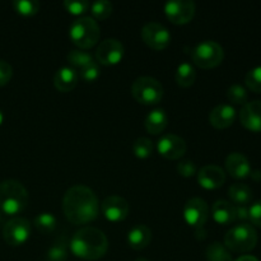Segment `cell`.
Returning <instances> with one entry per match:
<instances>
[{"label":"cell","mask_w":261,"mask_h":261,"mask_svg":"<svg viewBox=\"0 0 261 261\" xmlns=\"http://www.w3.org/2000/svg\"><path fill=\"white\" fill-rule=\"evenodd\" d=\"M3 122H4V114H3V111L0 110V126H2Z\"/></svg>","instance_id":"60d3db41"},{"label":"cell","mask_w":261,"mask_h":261,"mask_svg":"<svg viewBox=\"0 0 261 261\" xmlns=\"http://www.w3.org/2000/svg\"><path fill=\"white\" fill-rule=\"evenodd\" d=\"M242 126L252 133H261V101L247 102L240 111Z\"/></svg>","instance_id":"2e32d148"},{"label":"cell","mask_w":261,"mask_h":261,"mask_svg":"<svg viewBox=\"0 0 261 261\" xmlns=\"http://www.w3.org/2000/svg\"><path fill=\"white\" fill-rule=\"evenodd\" d=\"M66 59H68L69 64H70L69 66L74 68L75 70H79L83 66L96 61V59H94V56L92 54L81 50V48H73V50L69 51L68 55H66Z\"/></svg>","instance_id":"484cf974"},{"label":"cell","mask_w":261,"mask_h":261,"mask_svg":"<svg viewBox=\"0 0 261 261\" xmlns=\"http://www.w3.org/2000/svg\"><path fill=\"white\" fill-rule=\"evenodd\" d=\"M209 217V206L204 199L191 198L184 206V219L189 226L201 229L205 226Z\"/></svg>","instance_id":"30bf717a"},{"label":"cell","mask_w":261,"mask_h":261,"mask_svg":"<svg viewBox=\"0 0 261 261\" xmlns=\"http://www.w3.org/2000/svg\"><path fill=\"white\" fill-rule=\"evenodd\" d=\"M191 58L199 68L212 69L223 61L224 50L216 41L204 40L191 50Z\"/></svg>","instance_id":"8992f818"},{"label":"cell","mask_w":261,"mask_h":261,"mask_svg":"<svg viewBox=\"0 0 261 261\" xmlns=\"http://www.w3.org/2000/svg\"><path fill=\"white\" fill-rule=\"evenodd\" d=\"M236 109L229 103L217 105L209 112V122L216 129H226L229 127L236 120Z\"/></svg>","instance_id":"e0dca14e"},{"label":"cell","mask_w":261,"mask_h":261,"mask_svg":"<svg viewBox=\"0 0 261 261\" xmlns=\"http://www.w3.org/2000/svg\"><path fill=\"white\" fill-rule=\"evenodd\" d=\"M69 250L83 260H98L109 250V240L103 231L94 227H83L73 234Z\"/></svg>","instance_id":"7a4b0ae2"},{"label":"cell","mask_w":261,"mask_h":261,"mask_svg":"<svg viewBox=\"0 0 261 261\" xmlns=\"http://www.w3.org/2000/svg\"><path fill=\"white\" fill-rule=\"evenodd\" d=\"M101 209L103 216L110 222H121L127 217L130 211L126 199L119 195H110L102 201Z\"/></svg>","instance_id":"5bb4252c"},{"label":"cell","mask_w":261,"mask_h":261,"mask_svg":"<svg viewBox=\"0 0 261 261\" xmlns=\"http://www.w3.org/2000/svg\"><path fill=\"white\" fill-rule=\"evenodd\" d=\"M28 204V191L20 181L4 180L0 182V212L7 216L22 213Z\"/></svg>","instance_id":"3957f363"},{"label":"cell","mask_w":261,"mask_h":261,"mask_svg":"<svg viewBox=\"0 0 261 261\" xmlns=\"http://www.w3.org/2000/svg\"><path fill=\"white\" fill-rule=\"evenodd\" d=\"M125 48L117 38H106L96 48V61L102 65H116L121 61Z\"/></svg>","instance_id":"8fae6325"},{"label":"cell","mask_w":261,"mask_h":261,"mask_svg":"<svg viewBox=\"0 0 261 261\" xmlns=\"http://www.w3.org/2000/svg\"><path fill=\"white\" fill-rule=\"evenodd\" d=\"M13 76V68L5 60H0V87L9 83Z\"/></svg>","instance_id":"74e56055"},{"label":"cell","mask_w":261,"mask_h":261,"mask_svg":"<svg viewBox=\"0 0 261 261\" xmlns=\"http://www.w3.org/2000/svg\"><path fill=\"white\" fill-rule=\"evenodd\" d=\"M78 71L71 66H61L54 75V84L60 92H70L78 84Z\"/></svg>","instance_id":"d6986e66"},{"label":"cell","mask_w":261,"mask_h":261,"mask_svg":"<svg viewBox=\"0 0 261 261\" xmlns=\"http://www.w3.org/2000/svg\"><path fill=\"white\" fill-rule=\"evenodd\" d=\"M13 7H14L15 12L19 13V14L24 15V17H31L38 12L40 3L36 2V0H14Z\"/></svg>","instance_id":"4dcf8cb0"},{"label":"cell","mask_w":261,"mask_h":261,"mask_svg":"<svg viewBox=\"0 0 261 261\" xmlns=\"http://www.w3.org/2000/svg\"><path fill=\"white\" fill-rule=\"evenodd\" d=\"M63 212L73 224H87L98 216V198L88 186L74 185L64 194Z\"/></svg>","instance_id":"6da1fadb"},{"label":"cell","mask_w":261,"mask_h":261,"mask_svg":"<svg viewBox=\"0 0 261 261\" xmlns=\"http://www.w3.org/2000/svg\"><path fill=\"white\" fill-rule=\"evenodd\" d=\"M132 94L139 103L155 105L163 98V86L153 76H139L133 82Z\"/></svg>","instance_id":"52a82bcc"},{"label":"cell","mask_w":261,"mask_h":261,"mask_svg":"<svg viewBox=\"0 0 261 261\" xmlns=\"http://www.w3.org/2000/svg\"><path fill=\"white\" fill-rule=\"evenodd\" d=\"M134 261H149V260L144 259V257H138V259H135Z\"/></svg>","instance_id":"b9f144b4"},{"label":"cell","mask_w":261,"mask_h":261,"mask_svg":"<svg viewBox=\"0 0 261 261\" xmlns=\"http://www.w3.org/2000/svg\"><path fill=\"white\" fill-rule=\"evenodd\" d=\"M175 79L180 87H184V88L191 87L195 83L196 79L195 68L190 63H186V61L185 63H181L177 66V69H176Z\"/></svg>","instance_id":"d4e9b609"},{"label":"cell","mask_w":261,"mask_h":261,"mask_svg":"<svg viewBox=\"0 0 261 261\" xmlns=\"http://www.w3.org/2000/svg\"><path fill=\"white\" fill-rule=\"evenodd\" d=\"M143 41L153 50H163L171 42V33L166 25L158 22H148L140 31Z\"/></svg>","instance_id":"9c48e42d"},{"label":"cell","mask_w":261,"mask_h":261,"mask_svg":"<svg viewBox=\"0 0 261 261\" xmlns=\"http://www.w3.org/2000/svg\"><path fill=\"white\" fill-rule=\"evenodd\" d=\"M205 256L208 261H232L231 251L221 242H213L209 245Z\"/></svg>","instance_id":"83f0119b"},{"label":"cell","mask_w":261,"mask_h":261,"mask_svg":"<svg viewBox=\"0 0 261 261\" xmlns=\"http://www.w3.org/2000/svg\"><path fill=\"white\" fill-rule=\"evenodd\" d=\"M31 223L22 217H13L3 227V237L10 246H22L31 237Z\"/></svg>","instance_id":"ba28073f"},{"label":"cell","mask_w":261,"mask_h":261,"mask_svg":"<svg viewBox=\"0 0 261 261\" xmlns=\"http://www.w3.org/2000/svg\"><path fill=\"white\" fill-rule=\"evenodd\" d=\"M245 83L247 88L251 89L255 93H261V65L255 66L251 70L247 71L245 75Z\"/></svg>","instance_id":"d6a6232c"},{"label":"cell","mask_w":261,"mask_h":261,"mask_svg":"<svg viewBox=\"0 0 261 261\" xmlns=\"http://www.w3.org/2000/svg\"><path fill=\"white\" fill-rule=\"evenodd\" d=\"M198 182L206 190H214L226 182V172L217 165H206L199 170Z\"/></svg>","instance_id":"9a60e30c"},{"label":"cell","mask_w":261,"mask_h":261,"mask_svg":"<svg viewBox=\"0 0 261 261\" xmlns=\"http://www.w3.org/2000/svg\"><path fill=\"white\" fill-rule=\"evenodd\" d=\"M35 227L43 234H48L55 231L58 226V218L50 212H42L35 217Z\"/></svg>","instance_id":"4316f807"},{"label":"cell","mask_w":261,"mask_h":261,"mask_svg":"<svg viewBox=\"0 0 261 261\" xmlns=\"http://www.w3.org/2000/svg\"><path fill=\"white\" fill-rule=\"evenodd\" d=\"M212 216L213 219L221 226H229L236 221V213H234V205L229 201L219 199L213 204L212 208Z\"/></svg>","instance_id":"44dd1931"},{"label":"cell","mask_w":261,"mask_h":261,"mask_svg":"<svg viewBox=\"0 0 261 261\" xmlns=\"http://www.w3.org/2000/svg\"><path fill=\"white\" fill-rule=\"evenodd\" d=\"M76 71H78V75L86 82H94L101 75V70H99V66L97 61H93V63L83 66V68Z\"/></svg>","instance_id":"836d02e7"},{"label":"cell","mask_w":261,"mask_h":261,"mask_svg":"<svg viewBox=\"0 0 261 261\" xmlns=\"http://www.w3.org/2000/svg\"><path fill=\"white\" fill-rule=\"evenodd\" d=\"M249 221L261 228V200L255 201L249 208Z\"/></svg>","instance_id":"8d00e7d4"},{"label":"cell","mask_w":261,"mask_h":261,"mask_svg":"<svg viewBox=\"0 0 261 261\" xmlns=\"http://www.w3.org/2000/svg\"><path fill=\"white\" fill-rule=\"evenodd\" d=\"M177 171L184 177H191L196 173L198 168L194 161L191 160H182L180 163H177Z\"/></svg>","instance_id":"d590c367"},{"label":"cell","mask_w":261,"mask_h":261,"mask_svg":"<svg viewBox=\"0 0 261 261\" xmlns=\"http://www.w3.org/2000/svg\"><path fill=\"white\" fill-rule=\"evenodd\" d=\"M226 170L232 177L246 178L251 173V165L246 155L239 152H232L226 158Z\"/></svg>","instance_id":"ac0fdd59"},{"label":"cell","mask_w":261,"mask_h":261,"mask_svg":"<svg viewBox=\"0 0 261 261\" xmlns=\"http://www.w3.org/2000/svg\"><path fill=\"white\" fill-rule=\"evenodd\" d=\"M168 115L163 109H154L147 115L144 126L148 133L153 135L161 134L167 127Z\"/></svg>","instance_id":"7402d4cb"},{"label":"cell","mask_w":261,"mask_h":261,"mask_svg":"<svg viewBox=\"0 0 261 261\" xmlns=\"http://www.w3.org/2000/svg\"><path fill=\"white\" fill-rule=\"evenodd\" d=\"M101 30L93 17H79L69 27V37L81 50L91 48L98 42Z\"/></svg>","instance_id":"277c9868"},{"label":"cell","mask_w":261,"mask_h":261,"mask_svg":"<svg viewBox=\"0 0 261 261\" xmlns=\"http://www.w3.org/2000/svg\"><path fill=\"white\" fill-rule=\"evenodd\" d=\"M152 241V231L145 224H135L127 232V244L134 250H143Z\"/></svg>","instance_id":"ffe728a7"},{"label":"cell","mask_w":261,"mask_h":261,"mask_svg":"<svg viewBox=\"0 0 261 261\" xmlns=\"http://www.w3.org/2000/svg\"><path fill=\"white\" fill-rule=\"evenodd\" d=\"M234 213H236V221H249V206L247 205H234Z\"/></svg>","instance_id":"f35d334b"},{"label":"cell","mask_w":261,"mask_h":261,"mask_svg":"<svg viewBox=\"0 0 261 261\" xmlns=\"http://www.w3.org/2000/svg\"><path fill=\"white\" fill-rule=\"evenodd\" d=\"M188 145L184 138L176 134H165L158 139L157 150L162 157L167 160H180L186 153Z\"/></svg>","instance_id":"4fadbf2b"},{"label":"cell","mask_w":261,"mask_h":261,"mask_svg":"<svg viewBox=\"0 0 261 261\" xmlns=\"http://www.w3.org/2000/svg\"><path fill=\"white\" fill-rule=\"evenodd\" d=\"M64 7L70 14L82 15L89 9L91 4L87 0H65Z\"/></svg>","instance_id":"e575fe53"},{"label":"cell","mask_w":261,"mask_h":261,"mask_svg":"<svg viewBox=\"0 0 261 261\" xmlns=\"http://www.w3.org/2000/svg\"><path fill=\"white\" fill-rule=\"evenodd\" d=\"M228 196L233 205H247L252 201L254 193L251 188L245 184H233L228 189Z\"/></svg>","instance_id":"603a6c76"},{"label":"cell","mask_w":261,"mask_h":261,"mask_svg":"<svg viewBox=\"0 0 261 261\" xmlns=\"http://www.w3.org/2000/svg\"><path fill=\"white\" fill-rule=\"evenodd\" d=\"M227 98L232 103L242 105L244 106L245 103H247L249 93H247V89L242 87L241 84H232L228 88V91H227Z\"/></svg>","instance_id":"f546056e"},{"label":"cell","mask_w":261,"mask_h":261,"mask_svg":"<svg viewBox=\"0 0 261 261\" xmlns=\"http://www.w3.org/2000/svg\"><path fill=\"white\" fill-rule=\"evenodd\" d=\"M257 244V233L251 224L240 223L232 227L224 236V246L232 252H249Z\"/></svg>","instance_id":"5b68a950"},{"label":"cell","mask_w":261,"mask_h":261,"mask_svg":"<svg viewBox=\"0 0 261 261\" xmlns=\"http://www.w3.org/2000/svg\"><path fill=\"white\" fill-rule=\"evenodd\" d=\"M234 261H259V259L255 256H252V255H242V256L237 257Z\"/></svg>","instance_id":"ab89813d"},{"label":"cell","mask_w":261,"mask_h":261,"mask_svg":"<svg viewBox=\"0 0 261 261\" xmlns=\"http://www.w3.org/2000/svg\"><path fill=\"white\" fill-rule=\"evenodd\" d=\"M195 3L191 0H170L165 5V13L175 24L189 23L195 15Z\"/></svg>","instance_id":"7c38bea8"},{"label":"cell","mask_w":261,"mask_h":261,"mask_svg":"<svg viewBox=\"0 0 261 261\" xmlns=\"http://www.w3.org/2000/svg\"><path fill=\"white\" fill-rule=\"evenodd\" d=\"M89 9H91V13L94 18L106 19L112 13V3L109 0H97V2L92 3Z\"/></svg>","instance_id":"1f68e13d"},{"label":"cell","mask_w":261,"mask_h":261,"mask_svg":"<svg viewBox=\"0 0 261 261\" xmlns=\"http://www.w3.org/2000/svg\"><path fill=\"white\" fill-rule=\"evenodd\" d=\"M69 240L66 236H60L46 251L45 261H66L68 260Z\"/></svg>","instance_id":"cb8c5ba5"},{"label":"cell","mask_w":261,"mask_h":261,"mask_svg":"<svg viewBox=\"0 0 261 261\" xmlns=\"http://www.w3.org/2000/svg\"><path fill=\"white\" fill-rule=\"evenodd\" d=\"M133 152L140 160H144L148 158L153 152V142L148 138L140 137L138 139L134 140L133 143Z\"/></svg>","instance_id":"f1b7e54d"}]
</instances>
